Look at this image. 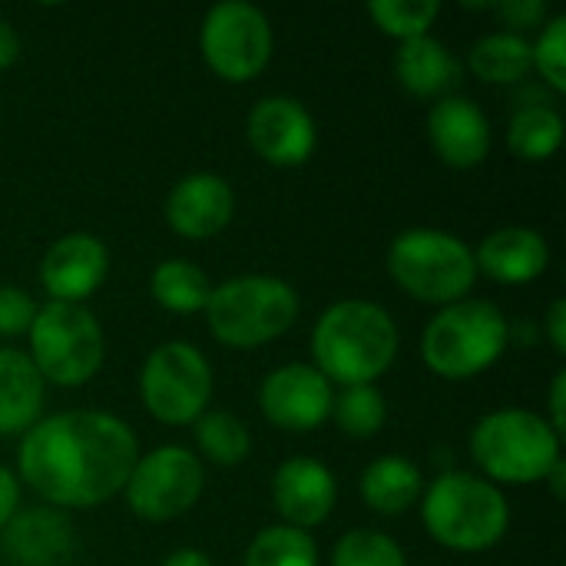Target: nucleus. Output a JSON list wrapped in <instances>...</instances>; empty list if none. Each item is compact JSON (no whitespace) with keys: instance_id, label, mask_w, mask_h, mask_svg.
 Masks as SVG:
<instances>
[{"instance_id":"f257e3e1","label":"nucleus","mask_w":566,"mask_h":566,"mask_svg":"<svg viewBox=\"0 0 566 566\" xmlns=\"http://www.w3.org/2000/svg\"><path fill=\"white\" fill-rule=\"evenodd\" d=\"M139 448L106 411H63L36 421L20 444L23 481L56 507H96L126 488Z\"/></svg>"},{"instance_id":"f03ea898","label":"nucleus","mask_w":566,"mask_h":566,"mask_svg":"<svg viewBox=\"0 0 566 566\" xmlns=\"http://www.w3.org/2000/svg\"><path fill=\"white\" fill-rule=\"evenodd\" d=\"M312 355L328 385H371L398 355V328L375 302H338L318 318L312 332Z\"/></svg>"},{"instance_id":"7ed1b4c3","label":"nucleus","mask_w":566,"mask_h":566,"mask_svg":"<svg viewBox=\"0 0 566 566\" xmlns=\"http://www.w3.org/2000/svg\"><path fill=\"white\" fill-rule=\"evenodd\" d=\"M511 328L497 305L481 298H461L444 305L424 328L421 358L424 365L448 378L464 381L488 371L507 348Z\"/></svg>"},{"instance_id":"20e7f679","label":"nucleus","mask_w":566,"mask_h":566,"mask_svg":"<svg viewBox=\"0 0 566 566\" xmlns=\"http://www.w3.org/2000/svg\"><path fill=\"white\" fill-rule=\"evenodd\" d=\"M212 335L229 348H259L298 318V292L272 275H242L216 285L206 302Z\"/></svg>"},{"instance_id":"39448f33","label":"nucleus","mask_w":566,"mask_h":566,"mask_svg":"<svg viewBox=\"0 0 566 566\" xmlns=\"http://www.w3.org/2000/svg\"><path fill=\"white\" fill-rule=\"evenodd\" d=\"M471 454L501 484H534L560 461V434L534 411L504 408L478 421Z\"/></svg>"},{"instance_id":"423d86ee","label":"nucleus","mask_w":566,"mask_h":566,"mask_svg":"<svg viewBox=\"0 0 566 566\" xmlns=\"http://www.w3.org/2000/svg\"><path fill=\"white\" fill-rule=\"evenodd\" d=\"M428 534L451 551H488L494 547L511 521L504 494L474 474L438 478L421 504Z\"/></svg>"},{"instance_id":"0eeeda50","label":"nucleus","mask_w":566,"mask_h":566,"mask_svg":"<svg viewBox=\"0 0 566 566\" xmlns=\"http://www.w3.org/2000/svg\"><path fill=\"white\" fill-rule=\"evenodd\" d=\"M388 269L408 295L431 305L461 302L478 279L474 252L441 229L401 232L388 249Z\"/></svg>"},{"instance_id":"6e6552de","label":"nucleus","mask_w":566,"mask_h":566,"mask_svg":"<svg viewBox=\"0 0 566 566\" xmlns=\"http://www.w3.org/2000/svg\"><path fill=\"white\" fill-rule=\"evenodd\" d=\"M30 361L40 378L76 388L103 365V332L83 305L46 302L30 322Z\"/></svg>"},{"instance_id":"1a4fd4ad","label":"nucleus","mask_w":566,"mask_h":566,"mask_svg":"<svg viewBox=\"0 0 566 566\" xmlns=\"http://www.w3.org/2000/svg\"><path fill=\"white\" fill-rule=\"evenodd\" d=\"M139 391L156 421L192 424L209 405L212 368L199 348L186 342H169L146 358Z\"/></svg>"},{"instance_id":"9d476101","label":"nucleus","mask_w":566,"mask_h":566,"mask_svg":"<svg viewBox=\"0 0 566 566\" xmlns=\"http://www.w3.org/2000/svg\"><path fill=\"white\" fill-rule=\"evenodd\" d=\"M202 56L229 83H245L269 66L272 27L269 17L242 0L216 3L202 20Z\"/></svg>"},{"instance_id":"9b49d317","label":"nucleus","mask_w":566,"mask_h":566,"mask_svg":"<svg viewBox=\"0 0 566 566\" xmlns=\"http://www.w3.org/2000/svg\"><path fill=\"white\" fill-rule=\"evenodd\" d=\"M202 464L186 448H156L136 458L126 481V501L143 521H172L202 497Z\"/></svg>"},{"instance_id":"f8f14e48","label":"nucleus","mask_w":566,"mask_h":566,"mask_svg":"<svg viewBox=\"0 0 566 566\" xmlns=\"http://www.w3.org/2000/svg\"><path fill=\"white\" fill-rule=\"evenodd\" d=\"M332 385L312 365H282L262 381V415L285 431H315L332 415Z\"/></svg>"},{"instance_id":"ddd939ff","label":"nucleus","mask_w":566,"mask_h":566,"mask_svg":"<svg viewBox=\"0 0 566 566\" xmlns=\"http://www.w3.org/2000/svg\"><path fill=\"white\" fill-rule=\"evenodd\" d=\"M249 143L272 166H302L315 149V119L292 96H265L249 113Z\"/></svg>"},{"instance_id":"4468645a","label":"nucleus","mask_w":566,"mask_h":566,"mask_svg":"<svg viewBox=\"0 0 566 566\" xmlns=\"http://www.w3.org/2000/svg\"><path fill=\"white\" fill-rule=\"evenodd\" d=\"M106 269H109L106 245L90 232H70L46 249L40 265V282L53 302L80 305L103 285Z\"/></svg>"},{"instance_id":"2eb2a0df","label":"nucleus","mask_w":566,"mask_h":566,"mask_svg":"<svg viewBox=\"0 0 566 566\" xmlns=\"http://www.w3.org/2000/svg\"><path fill=\"white\" fill-rule=\"evenodd\" d=\"M235 212L232 186L216 172H189L166 196V222L186 239H212Z\"/></svg>"},{"instance_id":"dca6fc26","label":"nucleus","mask_w":566,"mask_h":566,"mask_svg":"<svg viewBox=\"0 0 566 566\" xmlns=\"http://www.w3.org/2000/svg\"><path fill=\"white\" fill-rule=\"evenodd\" d=\"M428 139L434 153L454 169H474L488 159L491 123L468 96H444L428 113Z\"/></svg>"},{"instance_id":"f3484780","label":"nucleus","mask_w":566,"mask_h":566,"mask_svg":"<svg viewBox=\"0 0 566 566\" xmlns=\"http://www.w3.org/2000/svg\"><path fill=\"white\" fill-rule=\"evenodd\" d=\"M272 497L289 527H318L335 507V474L315 458H292L275 471Z\"/></svg>"},{"instance_id":"a211bd4d","label":"nucleus","mask_w":566,"mask_h":566,"mask_svg":"<svg viewBox=\"0 0 566 566\" xmlns=\"http://www.w3.org/2000/svg\"><path fill=\"white\" fill-rule=\"evenodd\" d=\"M547 262H551V249H547L544 235L534 229H524V226H507V229L491 232L474 252L478 272H484L504 285L534 282L537 275L547 272Z\"/></svg>"},{"instance_id":"6ab92c4d","label":"nucleus","mask_w":566,"mask_h":566,"mask_svg":"<svg viewBox=\"0 0 566 566\" xmlns=\"http://www.w3.org/2000/svg\"><path fill=\"white\" fill-rule=\"evenodd\" d=\"M43 408V378L30 355L0 348V434H27Z\"/></svg>"},{"instance_id":"aec40b11","label":"nucleus","mask_w":566,"mask_h":566,"mask_svg":"<svg viewBox=\"0 0 566 566\" xmlns=\"http://www.w3.org/2000/svg\"><path fill=\"white\" fill-rule=\"evenodd\" d=\"M395 73L401 86L415 96H438L461 80V63L448 50V43L434 40L431 33L405 40L395 56Z\"/></svg>"},{"instance_id":"412c9836","label":"nucleus","mask_w":566,"mask_h":566,"mask_svg":"<svg viewBox=\"0 0 566 566\" xmlns=\"http://www.w3.org/2000/svg\"><path fill=\"white\" fill-rule=\"evenodd\" d=\"M3 547L20 566H56L70 554L73 537L66 517L53 511H30L10 521Z\"/></svg>"},{"instance_id":"4be33fe9","label":"nucleus","mask_w":566,"mask_h":566,"mask_svg":"<svg viewBox=\"0 0 566 566\" xmlns=\"http://www.w3.org/2000/svg\"><path fill=\"white\" fill-rule=\"evenodd\" d=\"M421 471L405 458H378L361 474V497L378 514H405L421 497Z\"/></svg>"},{"instance_id":"5701e85b","label":"nucleus","mask_w":566,"mask_h":566,"mask_svg":"<svg viewBox=\"0 0 566 566\" xmlns=\"http://www.w3.org/2000/svg\"><path fill=\"white\" fill-rule=\"evenodd\" d=\"M531 66H534V50L514 30L481 36L471 46V70L484 83H497V86L517 83V80H524L531 73Z\"/></svg>"},{"instance_id":"b1692460","label":"nucleus","mask_w":566,"mask_h":566,"mask_svg":"<svg viewBox=\"0 0 566 566\" xmlns=\"http://www.w3.org/2000/svg\"><path fill=\"white\" fill-rule=\"evenodd\" d=\"M564 143V119L554 106H524L507 123V146L524 163L551 159Z\"/></svg>"},{"instance_id":"393cba45","label":"nucleus","mask_w":566,"mask_h":566,"mask_svg":"<svg viewBox=\"0 0 566 566\" xmlns=\"http://www.w3.org/2000/svg\"><path fill=\"white\" fill-rule=\"evenodd\" d=\"M149 289H153V298H156L163 308L179 312V315H189V312L206 308L209 292H212L206 272L196 269V265L186 262V259H166V262H159L156 272H153Z\"/></svg>"},{"instance_id":"a878e982","label":"nucleus","mask_w":566,"mask_h":566,"mask_svg":"<svg viewBox=\"0 0 566 566\" xmlns=\"http://www.w3.org/2000/svg\"><path fill=\"white\" fill-rule=\"evenodd\" d=\"M242 566H318V547L308 531L298 527H265L245 551Z\"/></svg>"},{"instance_id":"bb28decb","label":"nucleus","mask_w":566,"mask_h":566,"mask_svg":"<svg viewBox=\"0 0 566 566\" xmlns=\"http://www.w3.org/2000/svg\"><path fill=\"white\" fill-rule=\"evenodd\" d=\"M196 444L199 451L229 468V464H239L249 458V448H252V438L245 431V424L229 415V411H209V415H199L196 418Z\"/></svg>"},{"instance_id":"cd10ccee","label":"nucleus","mask_w":566,"mask_h":566,"mask_svg":"<svg viewBox=\"0 0 566 566\" xmlns=\"http://www.w3.org/2000/svg\"><path fill=\"white\" fill-rule=\"evenodd\" d=\"M332 415L348 438H371L381 431V424L388 418V405L378 388L355 385V388H345L342 395H335Z\"/></svg>"},{"instance_id":"c85d7f7f","label":"nucleus","mask_w":566,"mask_h":566,"mask_svg":"<svg viewBox=\"0 0 566 566\" xmlns=\"http://www.w3.org/2000/svg\"><path fill=\"white\" fill-rule=\"evenodd\" d=\"M368 13L378 30H385L388 36H398L405 43V40L428 33V27L441 13V3L438 0H371Z\"/></svg>"},{"instance_id":"c756f323","label":"nucleus","mask_w":566,"mask_h":566,"mask_svg":"<svg viewBox=\"0 0 566 566\" xmlns=\"http://www.w3.org/2000/svg\"><path fill=\"white\" fill-rule=\"evenodd\" d=\"M332 566H408V560L388 534L348 531L332 554Z\"/></svg>"},{"instance_id":"7c9ffc66","label":"nucleus","mask_w":566,"mask_h":566,"mask_svg":"<svg viewBox=\"0 0 566 566\" xmlns=\"http://www.w3.org/2000/svg\"><path fill=\"white\" fill-rule=\"evenodd\" d=\"M531 50H534V66L544 73V80H547L557 93H564L566 90V17H554V20L544 27L541 40H537Z\"/></svg>"},{"instance_id":"2f4dec72","label":"nucleus","mask_w":566,"mask_h":566,"mask_svg":"<svg viewBox=\"0 0 566 566\" xmlns=\"http://www.w3.org/2000/svg\"><path fill=\"white\" fill-rule=\"evenodd\" d=\"M36 315L33 298L17 285H0V335H20L30 332V322Z\"/></svg>"},{"instance_id":"473e14b6","label":"nucleus","mask_w":566,"mask_h":566,"mask_svg":"<svg viewBox=\"0 0 566 566\" xmlns=\"http://www.w3.org/2000/svg\"><path fill=\"white\" fill-rule=\"evenodd\" d=\"M494 10L504 17L507 27H517V30L537 27L547 17L544 0H501V3H494Z\"/></svg>"},{"instance_id":"72a5a7b5","label":"nucleus","mask_w":566,"mask_h":566,"mask_svg":"<svg viewBox=\"0 0 566 566\" xmlns=\"http://www.w3.org/2000/svg\"><path fill=\"white\" fill-rule=\"evenodd\" d=\"M564 401H566V371H557V378H554V385H551V428L564 438L566 431V411H564Z\"/></svg>"},{"instance_id":"f704fd0d","label":"nucleus","mask_w":566,"mask_h":566,"mask_svg":"<svg viewBox=\"0 0 566 566\" xmlns=\"http://www.w3.org/2000/svg\"><path fill=\"white\" fill-rule=\"evenodd\" d=\"M17 501H20V488H17V478L0 468V527L10 524L13 511H17Z\"/></svg>"},{"instance_id":"c9c22d12","label":"nucleus","mask_w":566,"mask_h":566,"mask_svg":"<svg viewBox=\"0 0 566 566\" xmlns=\"http://www.w3.org/2000/svg\"><path fill=\"white\" fill-rule=\"evenodd\" d=\"M547 335L557 355H566V302L557 298L547 312Z\"/></svg>"},{"instance_id":"e433bc0d","label":"nucleus","mask_w":566,"mask_h":566,"mask_svg":"<svg viewBox=\"0 0 566 566\" xmlns=\"http://www.w3.org/2000/svg\"><path fill=\"white\" fill-rule=\"evenodd\" d=\"M17 56H20V36L7 20H0V70H7Z\"/></svg>"},{"instance_id":"4c0bfd02","label":"nucleus","mask_w":566,"mask_h":566,"mask_svg":"<svg viewBox=\"0 0 566 566\" xmlns=\"http://www.w3.org/2000/svg\"><path fill=\"white\" fill-rule=\"evenodd\" d=\"M163 566H216L202 551H192V547H182V551H176V554H169Z\"/></svg>"},{"instance_id":"58836bf2","label":"nucleus","mask_w":566,"mask_h":566,"mask_svg":"<svg viewBox=\"0 0 566 566\" xmlns=\"http://www.w3.org/2000/svg\"><path fill=\"white\" fill-rule=\"evenodd\" d=\"M564 478H566V464H564V458L547 471V481L554 484V497H564Z\"/></svg>"}]
</instances>
